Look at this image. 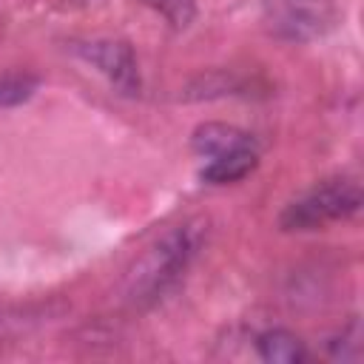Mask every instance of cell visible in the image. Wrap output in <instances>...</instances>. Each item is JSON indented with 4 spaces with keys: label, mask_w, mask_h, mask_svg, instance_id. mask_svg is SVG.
Segmentation results:
<instances>
[{
    "label": "cell",
    "mask_w": 364,
    "mask_h": 364,
    "mask_svg": "<svg viewBox=\"0 0 364 364\" xmlns=\"http://www.w3.org/2000/svg\"><path fill=\"white\" fill-rule=\"evenodd\" d=\"M270 28L284 40H313L333 23V11L324 0H273L267 9Z\"/></svg>",
    "instance_id": "3957f363"
},
{
    "label": "cell",
    "mask_w": 364,
    "mask_h": 364,
    "mask_svg": "<svg viewBox=\"0 0 364 364\" xmlns=\"http://www.w3.org/2000/svg\"><path fill=\"white\" fill-rule=\"evenodd\" d=\"M151 9H156L173 28H185L191 26L193 14H196V0H145Z\"/></svg>",
    "instance_id": "30bf717a"
},
{
    "label": "cell",
    "mask_w": 364,
    "mask_h": 364,
    "mask_svg": "<svg viewBox=\"0 0 364 364\" xmlns=\"http://www.w3.org/2000/svg\"><path fill=\"white\" fill-rule=\"evenodd\" d=\"M202 230L196 225H179L159 236L128 270L122 296L131 307H151L168 296L199 250Z\"/></svg>",
    "instance_id": "6da1fadb"
},
{
    "label": "cell",
    "mask_w": 364,
    "mask_h": 364,
    "mask_svg": "<svg viewBox=\"0 0 364 364\" xmlns=\"http://www.w3.org/2000/svg\"><path fill=\"white\" fill-rule=\"evenodd\" d=\"M247 82L236 74L228 71H210V74H199L196 80H191L182 91L185 100H216V97H230V94H245Z\"/></svg>",
    "instance_id": "ba28073f"
},
{
    "label": "cell",
    "mask_w": 364,
    "mask_h": 364,
    "mask_svg": "<svg viewBox=\"0 0 364 364\" xmlns=\"http://www.w3.org/2000/svg\"><path fill=\"white\" fill-rule=\"evenodd\" d=\"M256 350L259 358L267 364H301L307 361V347L299 336L290 330H264L256 336Z\"/></svg>",
    "instance_id": "52a82bcc"
},
{
    "label": "cell",
    "mask_w": 364,
    "mask_h": 364,
    "mask_svg": "<svg viewBox=\"0 0 364 364\" xmlns=\"http://www.w3.org/2000/svg\"><path fill=\"white\" fill-rule=\"evenodd\" d=\"M358 338H361V336H358V324H350V330H344L341 336H336V338L327 341L330 358H336V361H353V355H350L347 347H353V350L361 355V341H358Z\"/></svg>",
    "instance_id": "8fae6325"
},
{
    "label": "cell",
    "mask_w": 364,
    "mask_h": 364,
    "mask_svg": "<svg viewBox=\"0 0 364 364\" xmlns=\"http://www.w3.org/2000/svg\"><path fill=\"white\" fill-rule=\"evenodd\" d=\"M259 162V151L256 145H245V148H236L230 154H222V156H213L205 168H202V179L210 182V185H228V182H239L245 179Z\"/></svg>",
    "instance_id": "8992f818"
},
{
    "label": "cell",
    "mask_w": 364,
    "mask_h": 364,
    "mask_svg": "<svg viewBox=\"0 0 364 364\" xmlns=\"http://www.w3.org/2000/svg\"><path fill=\"white\" fill-rule=\"evenodd\" d=\"M361 202L364 199L355 179H327L313 191H307L304 196L293 199L282 210L279 225L284 230H313L321 228L324 222H336L358 213Z\"/></svg>",
    "instance_id": "7a4b0ae2"
},
{
    "label": "cell",
    "mask_w": 364,
    "mask_h": 364,
    "mask_svg": "<svg viewBox=\"0 0 364 364\" xmlns=\"http://www.w3.org/2000/svg\"><path fill=\"white\" fill-rule=\"evenodd\" d=\"M37 85H40V80L28 71H0V105L11 108V105L31 100Z\"/></svg>",
    "instance_id": "9c48e42d"
},
{
    "label": "cell",
    "mask_w": 364,
    "mask_h": 364,
    "mask_svg": "<svg viewBox=\"0 0 364 364\" xmlns=\"http://www.w3.org/2000/svg\"><path fill=\"white\" fill-rule=\"evenodd\" d=\"M77 51L82 54V60H88L94 68H100L119 94H136L139 91L136 57H134L128 43L91 40V43H77Z\"/></svg>",
    "instance_id": "277c9868"
},
{
    "label": "cell",
    "mask_w": 364,
    "mask_h": 364,
    "mask_svg": "<svg viewBox=\"0 0 364 364\" xmlns=\"http://www.w3.org/2000/svg\"><path fill=\"white\" fill-rule=\"evenodd\" d=\"M191 142H193V151L199 156H208V159L230 154V151L245 148V145H253V139L245 131H239L233 125H225V122H205V125H199L193 131Z\"/></svg>",
    "instance_id": "5b68a950"
}]
</instances>
